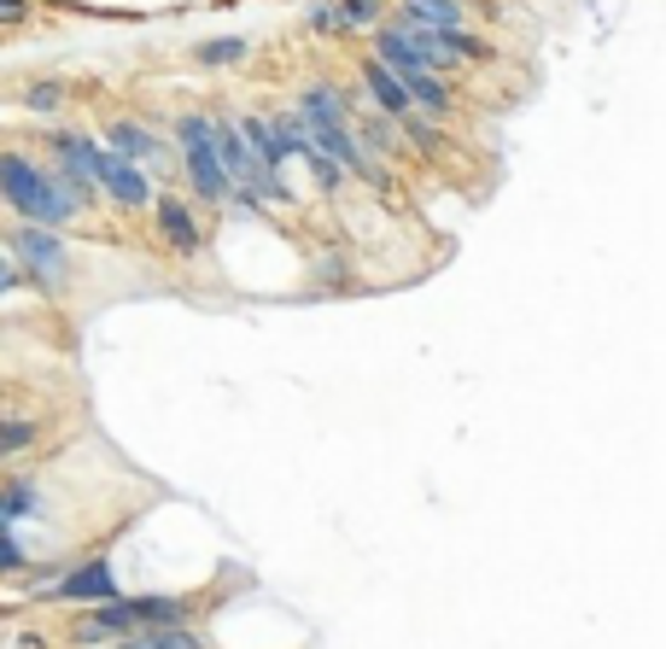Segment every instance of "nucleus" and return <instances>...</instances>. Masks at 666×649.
Listing matches in <instances>:
<instances>
[{
    "label": "nucleus",
    "mask_w": 666,
    "mask_h": 649,
    "mask_svg": "<svg viewBox=\"0 0 666 649\" xmlns=\"http://www.w3.org/2000/svg\"><path fill=\"white\" fill-rule=\"evenodd\" d=\"M12 281H19V269H12L7 258H0V293H12Z\"/></svg>",
    "instance_id": "21"
},
{
    "label": "nucleus",
    "mask_w": 666,
    "mask_h": 649,
    "mask_svg": "<svg viewBox=\"0 0 666 649\" xmlns=\"http://www.w3.org/2000/svg\"><path fill=\"white\" fill-rule=\"evenodd\" d=\"M12 252H19L30 264V276L47 281V287H65V276H71V258H65L59 234H47V229H19L12 234Z\"/></svg>",
    "instance_id": "4"
},
{
    "label": "nucleus",
    "mask_w": 666,
    "mask_h": 649,
    "mask_svg": "<svg viewBox=\"0 0 666 649\" xmlns=\"http://www.w3.org/2000/svg\"><path fill=\"white\" fill-rule=\"evenodd\" d=\"M100 182H106V194H112V199H124V205H147V199H152V187L141 182V170L124 164V159H106Z\"/></svg>",
    "instance_id": "7"
},
{
    "label": "nucleus",
    "mask_w": 666,
    "mask_h": 649,
    "mask_svg": "<svg viewBox=\"0 0 666 649\" xmlns=\"http://www.w3.org/2000/svg\"><path fill=\"white\" fill-rule=\"evenodd\" d=\"M117 649H205V644L182 626H159V631H135V638H124Z\"/></svg>",
    "instance_id": "11"
},
{
    "label": "nucleus",
    "mask_w": 666,
    "mask_h": 649,
    "mask_svg": "<svg viewBox=\"0 0 666 649\" xmlns=\"http://www.w3.org/2000/svg\"><path fill=\"white\" fill-rule=\"evenodd\" d=\"M106 147H112V159L129 164V159H141V152L152 147V135L135 129V124H112V129H106Z\"/></svg>",
    "instance_id": "12"
},
{
    "label": "nucleus",
    "mask_w": 666,
    "mask_h": 649,
    "mask_svg": "<svg viewBox=\"0 0 666 649\" xmlns=\"http://www.w3.org/2000/svg\"><path fill=\"white\" fill-rule=\"evenodd\" d=\"M30 106H36V112H54V106H59V82H36V89H30Z\"/></svg>",
    "instance_id": "18"
},
{
    "label": "nucleus",
    "mask_w": 666,
    "mask_h": 649,
    "mask_svg": "<svg viewBox=\"0 0 666 649\" xmlns=\"http://www.w3.org/2000/svg\"><path fill=\"white\" fill-rule=\"evenodd\" d=\"M30 503H36V491H30V486H7V491H0V538H7V526H12V521L36 515Z\"/></svg>",
    "instance_id": "13"
},
{
    "label": "nucleus",
    "mask_w": 666,
    "mask_h": 649,
    "mask_svg": "<svg viewBox=\"0 0 666 649\" xmlns=\"http://www.w3.org/2000/svg\"><path fill=\"white\" fill-rule=\"evenodd\" d=\"M0 19H24V0H0Z\"/></svg>",
    "instance_id": "22"
},
{
    "label": "nucleus",
    "mask_w": 666,
    "mask_h": 649,
    "mask_svg": "<svg viewBox=\"0 0 666 649\" xmlns=\"http://www.w3.org/2000/svg\"><path fill=\"white\" fill-rule=\"evenodd\" d=\"M234 135H246V152H252V159H258V164L269 170V176H276V164H281V147H276V135H269V124H264V117H246V124L234 129Z\"/></svg>",
    "instance_id": "10"
},
{
    "label": "nucleus",
    "mask_w": 666,
    "mask_h": 649,
    "mask_svg": "<svg viewBox=\"0 0 666 649\" xmlns=\"http://www.w3.org/2000/svg\"><path fill=\"white\" fill-rule=\"evenodd\" d=\"M12 568H24V544L19 538H0V573H12Z\"/></svg>",
    "instance_id": "19"
},
{
    "label": "nucleus",
    "mask_w": 666,
    "mask_h": 649,
    "mask_svg": "<svg viewBox=\"0 0 666 649\" xmlns=\"http://www.w3.org/2000/svg\"><path fill=\"white\" fill-rule=\"evenodd\" d=\"M299 124L304 135H311V152H322V159H339V170H363V176H374V164L363 159V147L351 141V129H346V100H339L334 89H304L299 100Z\"/></svg>",
    "instance_id": "1"
},
{
    "label": "nucleus",
    "mask_w": 666,
    "mask_h": 649,
    "mask_svg": "<svg viewBox=\"0 0 666 649\" xmlns=\"http://www.w3.org/2000/svg\"><path fill=\"white\" fill-rule=\"evenodd\" d=\"M246 59V42L241 36H217V42H199V65H234Z\"/></svg>",
    "instance_id": "14"
},
{
    "label": "nucleus",
    "mask_w": 666,
    "mask_h": 649,
    "mask_svg": "<svg viewBox=\"0 0 666 649\" xmlns=\"http://www.w3.org/2000/svg\"><path fill=\"white\" fill-rule=\"evenodd\" d=\"M311 24H316V30H346V19H339V7H316V12H311Z\"/></svg>",
    "instance_id": "20"
},
{
    "label": "nucleus",
    "mask_w": 666,
    "mask_h": 649,
    "mask_svg": "<svg viewBox=\"0 0 666 649\" xmlns=\"http://www.w3.org/2000/svg\"><path fill=\"white\" fill-rule=\"evenodd\" d=\"M404 19L427 30H463V7L456 0H404Z\"/></svg>",
    "instance_id": "8"
},
{
    "label": "nucleus",
    "mask_w": 666,
    "mask_h": 649,
    "mask_svg": "<svg viewBox=\"0 0 666 649\" xmlns=\"http://www.w3.org/2000/svg\"><path fill=\"white\" fill-rule=\"evenodd\" d=\"M54 596H65V603H112V596H117V573H112V561L100 556V561H89V568L65 573L59 586H54Z\"/></svg>",
    "instance_id": "5"
},
{
    "label": "nucleus",
    "mask_w": 666,
    "mask_h": 649,
    "mask_svg": "<svg viewBox=\"0 0 666 649\" xmlns=\"http://www.w3.org/2000/svg\"><path fill=\"white\" fill-rule=\"evenodd\" d=\"M159 229H164V241L176 252H199V223L187 217L182 199H159Z\"/></svg>",
    "instance_id": "6"
},
{
    "label": "nucleus",
    "mask_w": 666,
    "mask_h": 649,
    "mask_svg": "<svg viewBox=\"0 0 666 649\" xmlns=\"http://www.w3.org/2000/svg\"><path fill=\"white\" fill-rule=\"evenodd\" d=\"M404 124H409V135H416V147H421V152H433V147H439V135H433V124H427V117L404 112Z\"/></svg>",
    "instance_id": "17"
},
{
    "label": "nucleus",
    "mask_w": 666,
    "mask_h": 649,
    "mask_svg": "<svg viewBox=\"0 0 666 649\" xmlns=\"http://www.w3.org/2000/svg\"><path fill=\"white\" fill-rule=\"evenodd\" d=\"M24 445H36V427L0 416V456H12V451H24Z\"/></svg>",
    "instance_id": "15"
},
{
    "label": "nucleus",
    "mask_w": 666,
    "mask_h": 649,
    "mask_svg": "<svg viewBox=\"0 0 666 649\" xmlns=\"http://www.w3.org/2000/svg\"><path fill=\"white\" fill-rule=\"evenodd\" d=\"M339 19H346V30L351 24H374V19H381V7H374V0H346V7H339Z\"/></svg>",
    "instance_id": "16"
},
{
    "label": "nucleus",
    "mask_w": 666,
    "mask_h": 649,
    "mask_svg": "<svg viewBox=\"0 0 666 649\" xmlns=\"http://www.w3.org/2000/svg\"><path fill=\"white\" fill-rule=\"evenodd\" d=\"M0 194L19 205L24 217H36V223H71V217L82 211L54 176H42V170L30 159H19V152H0Z\"/></svg>",
    "instance_id": "2"
},
{
    "label": "nucleus",
    "mask_w": 666,
    "mask_h": 649,
    "mask_svg": "<svg viewBox=\"0 0 666 649\" xmlns=\"http://www.w3.org/2000/svg\"><path fill=\"white\" fill-rule=\"evenodd\" d=\"M182 152H187V176H194L205 199L229 194V176H222L217 147H211V117H182Z\"/></svg>",
    "instance_id": "3"
},
{
    "label": "nucleus",
    "mask_w": 666,
    "mask_h": 649,
    "mask_svg": "<svg viewBox=\"0 0 666 649\" xmlns=\"http://www.w3.org/2000/svg\"><path fill=\"white\" fill-rule=\"evenodd\" d=\"M363 82L374 89V100L386 106V117H404V112H409V94L398 89V77H392L381 59H369V65H363Z\"/></svg>",
    "instance_id": "9"
}]
</instances>
